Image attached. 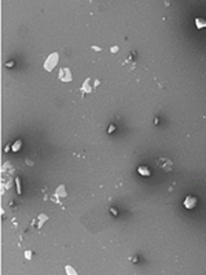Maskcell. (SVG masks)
Instances as JSON below:
<instances>
[{
    "mask_svg": "<svg viewBox=\"0 0 206 275\" xmlns=\"http://www.w3.org/2000/svg\"><path fill=\"white\" fill-rule=\"evenodd\" d=\"M58 61H59V54L58 52H52V54L47 58V61L44 62V69H45L47 72H52V69L58 65Z\"/></svg>",
    "mask_w": 206,
    "mask_h": 275,
    "instance_id": "6da1fadb",
    "label": "cell"
},
{
    "mask_svg": "<svg viewBox=\"0 0 206 275\" xmlns=\"http://www.w3.org/2000/svg\"><path fill=\"white\" fill-rule=\"evenodd\" d=\"M58 77L62 83H70V81L73 80V74H72V72H70V69L69 68H62L61 70H59Z\"/></svg>",
    "mask_w": 206,
    "mask_h": 275,
    "instance_id": "7a4b0ae2",
    "label": "cell"
},
{
    "mask_svg": "<svg viewBox=\"0 0 206 275\" xmlns=\"http://www.w3.org/2000/svg\"><path fill=\"white\" fill-rule=\"evenodd\" d=\"M157 164H158L159 168H162V171L170 172L173 169V164H172V161L168 160V158H159V160H157Z\"/></svg>",
    "mask_w": 206,
    "mask_h": 275,
    "instance_id": "3957f363",
    "label": "cell"
},
{
    "mask_svg": "<svg viewBox=\"0 0 206 275\" xmlns=\"http://www.w3.org/2000/svg\"><path fill=\"white\" fill-rule=\"evenodd\" d=\"M184 206L187 209H192V208L196 206V197H192V195H187L184 199Z\"/></svg>",
    "mask_w": 206,
    "mask_h": 275,
    "instance_id": "277c9868",
    "label": "cell"
},
{
    "mask_svg": "<svg viewBox=\"0 0 206 275\" xmlns=\"http://www.w3.org/2000/svg\"><path fill=\"white\" fill-rule=\"evenodd\" d=\"M195 28L196 29H203L206 28V19L202 17H196L195 18Z\"/></svg>",
    "mask_w": 206,
    "mask_h": 275,
    "instance_id": "5b68a950",
    "label": "cell"
},
{
    "mask_svg": "<svg viewBox=\"0 0 206 275\" xmlns=\"http://www.w3.org/2000/svg\"><path fill=\"white\" fill-rule=\"evenodd\" d=\"M90 83H91V78H87L84 81V84H83V87H81V91L84 94H91L92 92V87L90 85Z\"/></svg>",
    "mask_w": 206,
    "mask_h": 275,
    "instance_id": "8992f818",
    "label": "cell"
},
{
    "mask_svg": "<svg viewBox=\"0 0 206 275\" xmlns=\"http://www.w3.org/2000/svg\"><path fill=\"white\" fill-rule=\"evenodd\" d=\"M137 172H139L140 175H143V176H150V175H151L150 169H148L147 166H144V165L139 166V168H137Z\"/></svg>",
    "mask_w": 206,
    "mask_h": 275,
    "instance_id": "52a82bcc",
    "label": "cell"
},
{
    "mask_svg": "<svg viewBox=\"0 0 206 275\" xmlns=\"http://www.w3.org/2000/svg\"><path fill=\"white\" fill-rule=\"evenodd\" d=\"M56 195H58V197H66V195H68L65 186H59V188L56 190Z\"/></svg>",
    "mask_w": 206,
    "mask_h": 275,
    "instance_id": "ba28073f",
    "label": "cell"
},
{
    "mask_svg": "<svg viewBox=\"0 0 206 275\" xmlns=\"http://www.w3.org/2000/svg\"><path fill=\"white\" fill-rule=\"evenodd\" d=\"M65 268H66V272H68V274H70V275H73V274L76 275V274H77V272H76V270H73L70 265H66Z\"/></svg>",
    "mask_w": 206,
    "mask_h": 275,
    "instance_id": "9c48e42d",
    "label": "cell"
},
{
    "mask_svg": "<svg viewBox=\"0 0 206 275\" xmlns=\"http://www.w3.org/2000/svg\"><path fill=\"white\" fill-rule=\"evenodd\" d=\"M18 147H21V142H19V140H18V142H17V143H15V146H14V150H19V149H18Z\"/></svg>",
    "mask_w": 206,
    "mask_h": 275,
    "instance_id": "30bf717a",
    "label": "cell"
},
{
    "mask_svg": "<svg viewBox=\"0 0 206 275\" xmlns=\"http://www.w3.org/2000/svg\"><path fill=\"white\" fill-rule=\"evenodd\" d=\"M133 57H136V52H135V51H133ZM131 59H132V57H128L127 58V62H129ZM131 62H132V61H131Z\"/></svg>",
    "mask_w": 206,
    "mask_h": 275,
    "instance_id": "8fae6325",
    "label": "cell"
},
{
    "mask_svg": "<svg viewBox=\"0 0 206 275\" xmlns=\"http://www.w3.org/2000/svg\"><path fill=\"white\" fill-rule=\"evenodd\" d=\"M25 256H26L28 259H30V257H32V253H30V252H26V253H25Z\"/></svg>",
    "mask_w": 206,
    "mask_h": 275,
    "instance_id": "7c38bea8",
    "label": "cell"
},
{
    "mask_svg": "<svg viewBox=\"0 0 206 275\" xmlns=\"http://www.w3.org/2000/svg\"><path fill=\"white\" fill-rule=\"evenodd\" d=\"M110 212L113 213V215H114V216H117V211H116V209H113V208H111V209H110Z\"/></svg>",
    "mask_w": 206,
    "mask_h": 275,
    "instance_id": "4fadbf2b",
    "label": "cell"
},
{
    "mask_svg": "<svg viewBox=\"0 0 206 275\" xmlns=\"http://www.w3.org/2000/svg\"><path fill=\"white\" fill-rule=\"evenodd\" d=\"M113 131H114V125H111V127H110V130H109V132H113Z\"/></svg>",
    "mask_w": 206,
    "mask_h": 275,
    "instance_id": "5bb4252c",
    "label": "cell"
}]
</instances>
